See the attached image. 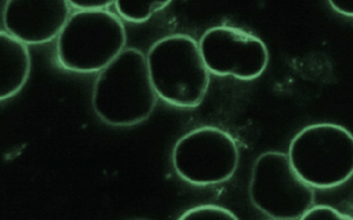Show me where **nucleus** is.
I'll return each instance as SVG.
<instances>
[{
    "label": "nucleus",
    "mask_w": 353,
    "mask_h": 220,
    "mask_svg": "<svg viewBox=\"0 0 353 220\" xmlns=\"http://www.w3.org/2000/svg\"><path fill=\"white\" fill-rule=\"evenodd\" d=\"M240 152L230 133L216 126H201L176 141L172 164L183 181L209 186L229 181L236 172Z\"/></svg>",
    "instance_id": "nucleus-6"
},
{
    "label": "nucleus",
    "mask_w": 353,
    "mask_h": 220,
    "mask_svg": "<svg viewBox=\"0 0 353 220\" xmlns=\"http://www.w3.org/2000/svg\"><path fill=\"white\" fill-rule=\"evenodd\" d=\"M342 219L353 220L352 216L345 214L334 207L328 205H312L310 208L303 214L301 219Z\"/></svg>",
    "instance_id": "nucleus-12"
},
{
    "label": "nucleus",
    "mask_w": 353,
    "mask_h": 220,
    "mask_svg": "<svg viewBox=\"0 0 353 220\" xmlns=\"http://www.w3.org/2000/svg\"><path fill=\"white\" fill-rule=\"evenodd\" d=\"M193 218H218V219H237L236 214L230 209L218 205H200L193 207L180 216V219H193Z\"/></svg>",
    "instance_id": "nucleus-11"
},
{
    "label": "nucleus",
    "mask_w": 353,
    "mask_h": 220,
    "mask_svg": "<svg viewBox=\"0 0 353 220\" xmlns=\"http://www.w3.org/2000/svg\"><path fill=\"white\" fill-rule=\"evenodd\" d=\"M70 5L80 10H88V9H105L110 7L115 0H68Z\"/></svg>",
    "instance_id": "nucleus-13"
},
{
    "label": "nucleus",
    "mask_w": 353,
    "mask_h": 220,
    "mask_svg": "<svg viewBox=\"0 0 353 220\" xmlns=\"http://www.w3.org/2000/svg\"><path fill=\"white\" fill-rule=\"evenodd\" d=\"M126 44L123 22L105 9L71 14L58 36L57 56L68 71L95 73L115 60Z\"/></svg>",
    "instance_id": "nucleus-3"
},
{
    "label": "nucleus",
    "mask_w": 353,
    "mask_h": 220,
    "mask_svg": "<svg viewBox=\"0 0 353 220\" xmlns=\"http://www.w3.org/2000/svg\"><path fill=\"white\" fill-rule=\"evenodd\" d=\"M0 99L11 98L21 91L30 74L29 50L7 31L0 32Z\"/></svg>",
    "instance_id": "nucleus-9"
},
{
    "label": "nucleus",
    "mask_w": 353,
    "mask_h": 220,
    "mask_svg": "<svg viewBox=\"0 0 353 220\" xmlns=\"http://www.w3.org/2000/svg\"><path fill=\"white\" fill-rule=\"evenodd\" d=\"M147 56L130 47L99 72L94 82V111L106 124L130 126L149 118L157 102Z\"/></svg>",
    "instance_id": "nucleus-1"
},
{
    "label": "nucleus",
    "mask_w": 353,
    "mask_h": 220,
    "mask_svg": "<svg viewBox=\"0 0 353 220\" xmlns=\"http://www.w3.org/2000/svg\"><path fill=\"white\" fill-rule=\"evenodd\" d=\"M210 73L252 80L264 73L270 60L266 44L252 33L229 27L210 28L199 42Z\"/></svg>",
    "instance_id": "nucleus-7"
},
{
    "label": "nucleus",
    "mask_w": 353,
    "mask_h": 220,
    "mask_svg": "<svg viewBox=\"0 0 353 220\" xmlns=\"http://www.w3.org/2000/svg\"><path fill=\"white\" fill-rule=\"evenodd\" d=\"M147 64L160 98L176 107L201 104L209 88V69L194 38L187 34L160 38L149 49Z\"/></svg>",
    "instance_id": "nucleus-2"
},
{
    "label": "nucleus",
    "mask_w": 353,
    "mask_h": 220,
    "mask_svg": "<svg viewBox=\"0 0 353 220\" xmlns=\"http://www.w3.org/2000/svg\"><path fill=\"white\" fill-rule=\"evenodd\" d=\"M70 16L68 0H8L3 25L23 43L43 44L59 36Z\"/></svg>",
    "instance_id": "nucleus-8"
},
{
    "label": "nucleus",
    "mask_w": 353,
    "mask_h": 220,
    "mask_svg": "<svg viewBox=\"0 0 353 220\" xmlns=\"http://www.w3.org/2000/svg\"><path fill=\"white\" fill-rule=\"evenodd\" d=\"M248 192L254 206L273 219H301L314 203V187L296 173L283 152H265L257 157Z\"/></svg>",
    "instance_id": "nucleus-5"
},
{
    "label": "nucleus",
    "mask_w": 353,
    "mask_h": 220,
    "mask_svg": "<svg viewBox=\"0 0 353 220\" xmlns=\"http://www.w3.org/2000/svg\"><path fill=\"white\" fill-rule=\"evenodd\" d=\"M172 0H115L116 10L126 21L141 23L165 9Z\"/></svg>",
    "instance_id": "nucleus-10"
},
{
    "label": "nucleus",
    "mask_w": 353,
    "mask_h": 220,
    "mask_svg": "<svg viewBox=\"0 0 353 220\" xmlns=\"http://www.w3.org/2000/svg\"><path fill=\"white\" fill-rule=\"evenodd\" d=\"M287 154L296 173L314 188H334L353 176V135L340 124L305 126Z\"/></svg>",
    "instance_id": "nucleus-4"
},
{
    "label": "nucleus",
    "mask_w": 353,
    "mask_h": 220,
    "mask_svg": "<svg viewBox=\"0 0 353 220\" xmlns=\"http://www.w3.org/2000/svg\"><path fill=\"white\" fill-rule=\"evenodd\" d=\"M328 3L338 14L353 18V0H328Z\"/></svg>",
    "instance_id": "nucleus-14"
}]
</instances>
